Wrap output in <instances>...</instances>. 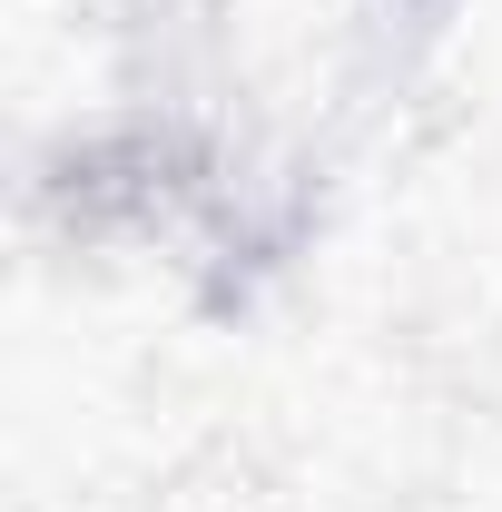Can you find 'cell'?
Wrapping results in <instances>:
<instances>
[{"label": "cell", "instance_id": "1", "mask_svg": "<svg viewBox=\"0 0 502 512\" xmlns=\"http://www.w3.org/2000/svg\"><path fill=\"white\" fill-rule=\"evenodd\" d=\"M453 10H463V0H375V20H384V30H404V40H434Z\"/></svg>", "mask_w": 502, "mask_h": 512}]
</instances>
